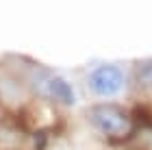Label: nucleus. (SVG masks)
<instances>
[{
	"mask_svg": "<svg viewBox=\"0 0 152 150\" xmlns=\"http://www.w3.org/2000/svg\"><path fill=\"white\" fill-rule=\"evenodd\" d=\"M135 87L143 94H152V59H141L133 67Z\"/></svg>",
	"mask_w": 152,
	"mask_h": 150,
	"instance_id": "20e7f679",
	"label": "nucleus"
},
{
	"mask_svg": "<svg viewBox=\"0 0 152 150\" xmlns=\"http://www.w3.org/2000/svg\"><path fill=\"white\" fill-rule=\"evenodd\" d=\"M87 83L98 96H113L124 87V72L117 65H100L89 74Z\"/></svg>",
	"mask_w": 152,
	"mask_h": 150,
	"instance_id": "f03ea898",
	"label": "nucleus"
},
{
	"mask_svg": "<svg viewBox=\"0 0 152 150\" xmlns=\"http://www.w3.org/2000/svg\"><path fill=\"white\" fill-rule=\"evenodd\" d=\"M46 89L52 98H57L59 102H63V105H74V100H76L72 85L61 76H50L48 83H46Z\"/></svg>",
	"mask_w": 152,
	"mask_h": 150,
	"instance_id": "7ed1b4c3",
	"label": "nucleus"
},
{
	"mask_svg": "<svg viewBox=\"0 0 152 150\" xmlns=\"http://www.w3.org/2000/svg\"><path fill=\"white\" fill-rule=\"evenodd\" d=\"M94 128H98L109 139H126L133 135V118L117 105H98L87 111Z\"/></svg>",
	"mask_w": 152,
	"mask_h": 150,
	"instance_id": "f257e3e1",
	"label": "nucleus"
}]
</instances>
